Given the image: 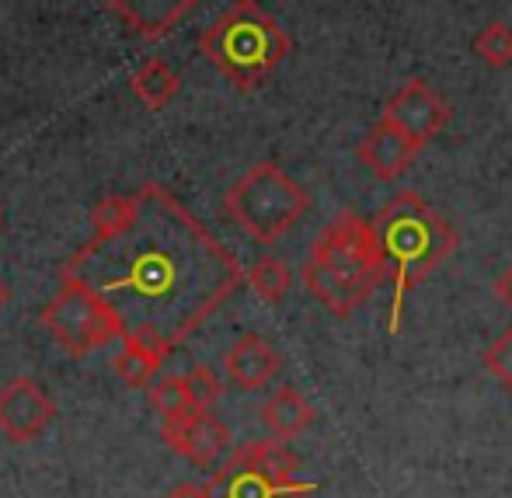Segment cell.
Here are the masks:
<instances>
[{
    "instance_id": "1",
    "label": "cell",
    "mask_w": 512,
    "mask_h": 498,
    "mask_svg": "<svg viewBox=\"0 0 512 498\" xmlns=\"http://www.w3.org/2000/svg\"><path fill=\"white\" fill-rule=\"evenodd\" d=\"M133 196V220L108 237L91 234L60 276L98 293L122 335H157L178 349L234 297L244 272L171 189L147 182Z\"/></svg>"
},
{
    "instance_id": "2",
    "label": "cell",
    "mask_w": 512,
    "mask_h": 498,
    "mask_svg": "<svg viewBox=\"0 0 512 498\" xmlns=\"http://www.w3.org/2000/svg\"><path fill=\"white\" fill-rule=\"evenodd\" d=\"M380 251L387 262V283H391V314H387V335H401L405 303L418 279H425L453 248L457 230L450 227L439 209H432L418 192H394L373 216Z\"/></svg>"
},
{
    "instance_id": "3",
    "label": "cell",
    "mask_w": 512,
    "mask_h": 498,
    "mask_svg": "<svg viewBox=\"0 0 512 498\" xmlns=\"http://www.w3.org/2000/svg\"><path fill=\"white\" fill-rule=\"evenodd\" d=\"M304 290L335 317H349L387 283V262L380 251L373 220L342 213L321 230L304 262Z\"/></svg>"
},
{
    "instance_id": "4",
    "label": "cell",
    "mask_w": 512,
    "mask_h": 498,
    "mask_svg": "<svg viewBox=\"0 0 512 498\" xmlns=\"http://www.w3.org/2000/svg\"><path fill=\"white\" fill-rule=\"evenodd\" d=\"M199 49L237 91H255L290 56L293 42L258 0H234L203 32Z\"/></svg>"
},
{
    "instance_id": "5",
    "label": "cell",
    "mask_w": 512,
    "mask_h": 498,
    "mask_svg": "<svg viewBox=\"0 0 512 498\" xmlns=\"http://www.w3.org/2000/svg\"><path fill=\"white\" fill-rule=\"evenodd\" d=\"M307 206L310 196L304 185L272 161L251 164L223 196L227 216L258 244H276L286 230L297 227Z\"/></svg>"
},
{
    "instance_id": "6",
    "label": "cell",
    "mask_w": 512,
    "mask_h": 498,
    "mask_svg": "<svg viewBox=\"0 0 512 498\" xmlns=\"http://www.w3.org/2000/svg\"><path fill=\"white\" fill-rule=\"evenodd\" d=\"M300 460L283 439H258L230 453V460L206 481L209 498H307L314 481H300Z\"/></svg>"
},
{
    "instance_id": "7",
    "label": "cell",
    "mask_w": 512,
    "mask_h": 498,
    "mask_svg": "<svg viewBox=\"0 0 512 498\" xmlns=\"http://www.w3.org/2000/svg\"><path fill=\"white\" fill-rule=\"evenodd\" d=\"M42 328L70 352V356H88L102 345L122 338V324L115 310L91 293L81 279L60 276L56 297L42 307Z\"/></svg>"
},
{
    "instance_id": "8",
    "label": "cell",
    "mask_w": 512,
    "mask_h": 498,
    "mask_svg": "<svg viewBox=\"0 0 512 498\" xmlns=\"http://www.w3.org/2000/svg\"><path fill=\"white\" fill-rule=\"evenodd\" d=\"M161 439L196 467H213L230 453V429L213 415V411L192 408L182 418L161 422Z\"/></svg>"
},
{
    "instance_id": "9",
    "label": "cell",
    "mask_w": 512,
    "mask_h": 498,
    "mask_svg": "<svg viewBox=\"0 0 512 498\" xmlns=\"http://www.w3.org/2000/svg\"><path fill=\"white\" fill-rule=\"evenodd\" d=\"M380 119L391 122V126H398L401 133L418 143V147H425V143H429L432 136L446 126V119H450V105H446V101L439 98L429 84L415 77V81L401 84V88L384 101Z\"/></svg>"
},
{
    "instance_id": "10",
    "label": "cell",
    "mask_w": 512,
    "mask_h": 498,
    "mask_svg": "<svg viewBox=\"0 0 512 498\" xmlns=\"http://www.w3.org/2000/svg\"><path fill=\"white\" fill-rule=\"evenodd\" d=\"M56 418V404L32 377H18L0 387V432L11 443H32Z\"/></svg>"
},
{
    "instance_id": "11",
    "label": "cell",
    "mask_w": 512,
    "mask_h": 498,
    "mask_svg": "<svg viewBox=\"0 0 512 498\" xmlns=\"http://www.w3.org/2000/svg\"><path fill=\"white\" fill-rule=\"evenodd\" d=\"M418 150L422 147H418L411 136H405L398 126L380 119L377 126L359 140L356 157L363 168H370L373 178H380V182H398V178L411 168Z\"/></svg>"
},
{
    "instance_id": "12",
    "label": "cell",
    "mask_w": 512,
    "mask_h": 498,
    "mask_svg": "<svg viewBox=\"0 0 512 498\" xmlns=\"http://www.w3.org/2000/svg\"><path fill=\"white\" fill-rule=\"evenodd\" d=\"M279 366H283L279 363V352L272 349L262 335H255V331L241 335L223 352V373H227L230 384L241 387V391H258V387H265L279 373Z\"/></svg>"
},
{
    "instance_id": "13",
    "label": "cell",
    "mask_w": 512,
    "mask_h": 498,
    "mask_svg": "<svg viewBox=\"0 0 512 498\" xmlns=\"http://www.w3.org/2000/svg\"><path fill=\"white\" fill-rule=\"evenodd\" d=\"M136 35L147 42H157L171 35L192 11L199 0H105Z\"/></svg>"
},
{
    "instance_id": "14",
    "label": "cell",
    "mask_w": 512,
    "mask_h": 498,
    "mask_svg": "<svg viewBox=\"0 0 512 498\" xmlns=\"http://www.w3.org/2000/svg\"><path fill=\"white\" fill-rule=\"evenodd\" d=\"M119 342H122L119 352L112 356L115 377L126 387H133V391L154 384V373L161 370V363L171 356V345L161 342L157 335H140V331L122 335Z\"/></svg>"
},
{
    "instance_id": "15",
    "label": "cell",
    "mask_w": 512,
    "mask_h": 498,
    "mask_svg": "<svg viewBox=\"0 0 512 498\" xmlns=\"http://www.w3.org/2000/svg\"><path fill=\"white\" fill-rule=\"evenodd\" d=\"M310 422H314V408H310L297 387H283V391H276L262 404V425L269 429L272 439H283L286 443V439L300 436Z\"/></svg>"
},
{
    "instance_id": "16",
    "label": "cell",
    "mask_w": 512,
    "mask_h": 498,
    "mask_svg": "<svg viewBox=\"0 0 512 498\" xmlns=\"http://www.w3.org/2000/svg\"><path fill=\"white\" fill-rule=\"evenodd\" d=\"M129 91L150 108V112H161L164 105H171L175 95L182 91V77L168 67L164 60L150 56L133 77H129Z\"/></svg>"
},
{
    "instance_id": "17",
    "label": "cell",
    "mask_w": 512,
    "mask_h": 498,
    "mask_svg": "<svg viewBox=\"0 0 512 498\" xmlns=\"http://www.w3.org/2000/svg\"><path fill=\"white\" fill-rule=\"evenodd\" d=\"M248 286L258 293L265 303H283L293 290V272L279 262L276 255H262L248 269Z\"/></svg>"
},
{
    "instance_id": "18",
    "label": "cell",
    "mask_w": 512,
    "mask_h": 498,
    "mask_svg": "<svg viewBox=\"0 0 512 498\" xmlns=\"http://www.w3.org/2000/svg\"><path fill=\"white\" fill-rule=\"evenodd\" d=\"M474 56H481V63L502 70L512 63V25L506 21H488L478 35H474Z\"/></svg>"
},
{
    "instance_id": "19",
    "label": "cell",
    "mask_w": 512,
    "mask_h": 498,
    "mask_svg": "<svg viewBox=\"0 0 512 498\" xmlns=\"http://www.w3.org/2000/svg\"><path fill=\"white\" fill-rule=\"evenodd\" d=\"M150 404L154 411L161 415V422L168 418H182L192 411V398H189V387H185V377H161L147 387Z\"/></svg>"
},
{
    "instance_id": "20",
    "label": "cell",
    "mask_w": 512,
    "mask_h": 498,
    "mask_svg": "<svg viewBox=\"0 0 512 498\" xmlns=\"http://www.w3.org/2000/svg\"><path fill=\"white\" fill-rule=\"evenodd\" d=\"M185 387H189L192 408H199V411H213V404L223 398V380L216 377V370H209V366H192V370L185 373Z\"/></svg>"
},
{
    "instance_id": "21",
    "label": "cell",
    "mask_w": 512,
    "mask_h": 498,
    "mask_svg": "<svg viewBox=\"0 0 512 498\" xmlns=\"http://www.w3.org/2000/svg\"><path fill=\"white\" fill-rule=\"evenodd\" d=\"M481 363H485V370L492 373L506 391H512V324L488 345Z\"/></svg>"
},
{
    "instance_id": "22",
    "label": "cell",
    "mask_w": 512,
    "mask_h": 498,
    "mask_svg": "<svg viewBox=\"0 0 512 498\" xmlns=\"http://www.w3.org/2000/svg\"><path fill=\"white\" fill-rule=\"evenodd\" d=\"M495 297H499L502 307L512 310V265H509V269H502L499 279H495Z\"/></svg>"
},
{
    "instance_id": "23",
    "label": "cell",
    "mask_w": 512,
    "mask_h": 498,
    "mask_svg": "<svg viewBox=\"0 0 512 498\" xmlns=\"http://www.w3.org/2000/svg\"><path fill=\"white\" fill-rule=\"evenodd\" d=\"M168 498H209V495H206V488L189 485V488H178V492H175V495H168Z\"/></svg>"
},
{
    "instance_id": "24",
    "label": "cell",
    "mask_w": 512,
    "mask_h": 498,
    "mask_svg": "<svg viewBox=\"0 0 512 498\" xmlns=\"http://www.w3.org/2000/svg\"><path fill=\"white\" fill-rule=\"evenodd\" d=\"M7 307V286H4V279H0V310Z\"/></svg>"
}]
</instances>
